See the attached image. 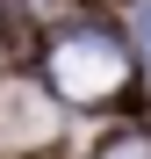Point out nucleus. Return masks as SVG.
I'll return each instance as SVG.
<instances>
[{
	"mask_svg": "<svg viewBox=\"0 0 151 159\" xmlns=\"http://www.w3.org/2000/svg\"><path fill=\"white\" fill-rule=\"evenodd\" d=\"M50 87H58L65 101H101L122 87V51L108 36H65L58 51H50Z\"/></svg>",
	"mask_w": 151,
	"mask_h": 159,
	"instance_id": "nucleus-1",
	"label": "nucleus"
},
{
	"mask_svg": "<svg viewBox=\"0 0 151 159\" xmlns=\"http://www.w3.org/2000/svg\"><path fill=\"white\" fill-rule=\"evenodd\" d=\"M101 159H151V138H115Z\"/></svg>",
	"mask_w": 151,
	"mask_h": 159,
	"instance_id": "nucleus-2",
	"label": "nucleus"
},
{
	"mask_svg": "<svg viewBox=\"0 0 151 159\" xmlns=\"http://www.w3.org/2000/svg\"><path fill=\"white\" fill-rule=\"evenodd\" d=\"M130 22H137V51H144V65H151V0H137Z\"/></svg>",
	"mask_w": 151,
	"mask_h": 159,
	"instance_id": "nucleus-3",
	"label": "nucleus"
}]
</instances>
